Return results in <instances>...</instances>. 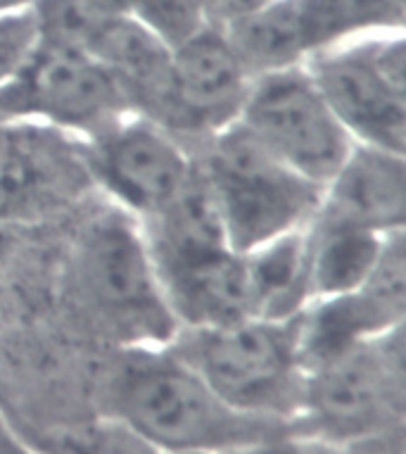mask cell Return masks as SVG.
<instances>
[{"mask_svg":"<svg viewBox=\"0 0 406 454\" xmlns=\"http://www.w3.org/2000/svg\"><path fill=\"white\" fill-rule=\"evenodd\" d=\"M105 410L160 452H238L295 428L247 417L164 348H121L105 379ZM297 433V431H295Z\"/></svg>","mask_w":406,"mask_h":454,"instance_id":"obj_1","label":"cell"},{"mask_svg":"<svg viewBox=\"0 0 406 454\" xmlns=\"http://www.w3.org/2000/svg\"><path fill=\"white\" fill-rule=\"evenodd\" d=\"M72 286L83 314L119 348H164L181 331L141 223L112 205L76 240Z\"/></svg>","mask_w":406,"mask_h":454,"instance_id":"obj_2","label":"cell"},{"mask_svg":"<svg viewBox=\"0 0 406 454\" xmlns=\"http://www.w3.org/2000/svg\"><path fill=\"white\" fill-rule=\"evenodd\" d=\"M167 348L233 410L295 428L307 379L297 319L181 328Z\"/></svg>","mask_w":406,"mask_h":454,"instance_id":"obj_3","label":"cell"},{"mask_svg":"<svg viewBox=\"0 0 406 454\" xmlns=\"http://www.w3.org/2000/svg\"><path fill=\"white\" fill-rule=\"evenodd\" d=\"M198 162L236 253L300 231L316 215L321 186L276 160L238 121L199 145Z\"/></svg>","mask_w":406,"mask_h":454,"instance_id":"obj_4","label":"cell"},{"mask_svg":"<svg viewBox=\"0 0 406 454\" xmlns=\"http://www.w3.org/2000/svg\"><path fill=\"white\" fill-rule=\"evenodd\" d=\"M404 328L307 369L295 431L328 445L404 426Z\"/></svg>","mask_w":406,"mask_h":454,"instance_id":"obj_5","label":"cell"},{"mask_svg":"<svg viewBox=\"0 0 406 454\" xmlns=\"http://www.w3.org/2000/svg\"><path fill=\"white\" fill-rule=\"evenodd\" d=\"M304 67L352 141L406 155L404 29L325 48Z\"/></svg>","mask_w":406,"mask_h":454,"instance_id":"obj_6","label":"cell"},{"mask_svg":"<svg viewBox=\"0 0 406 454\" xmlns=\"http://www.w3.org/2000/svg\"><path fill=\"white\" fill-rule=\"evenodd\" d=\"M117 79L89 52L38 41L36 51L0 86V117L90 138L131 114Z\"/></svg>","mask_w":406,"mask_h":454,"instance_id":"obj_7","label":"cell"},{"mask_svg":"<svg viewBox=\"0 0 406 454\" xmlns=\"http://www.w3.org/2000/svg\"><path fill=\"white\" fill-rule=\"evenodd\" d=\"M238 124L276 160L321 188L355 145L304 65L254 76Z\"/></svg>","mask_w":406,"mask_h":454,"instance_id":"obj_8","label":"cell"},{"mask_svg":"<svg viewBox=\"0 0 406 454\" xmlns=\"http://www.w3.org/2000/svg\"><path fill=\"white\" fill-rule=\"evenodd\" d=\"M93 188L143 223L160 215L198 169V155L160 121L131 112L83 141Z\"/></svg>","mask_w":406,"mask_h":454,"instance_id":"obj_9","label":"cell"},{"mask_svg":"<svg viewBox=\"0 0 406 454\" xmlns=\"http://www.w3.org/2000/svg\"><path fill=\"white\" fill-rule=\"evenodd\" d=\"M90 188L82 138L0 117V223L59 212Z\"/></svg>","mask_w":406,"mask_h":454,"instance_id":"obj_10","label":"cell"},{"mask_svg":"<svg viewBox=\"0 0 406 454\" xmlns=\"http://www.w3.org/2000/svg\"><path fill=\"white\" fill-rule=\"evenodd\" d=\"M222 27L205 24L171 51V79L160 124L183 143H202L236 124L252 86Z\"/></svg>","mask_w":406,"mask_h":454,"instance_id":"obj_11","label":"cell"},{"mask_svg":"<svg viewBox=\"0 0 406 454\" xmlns=\"http://www.w3.org/2000/svg\"><path fill=\"white\" fill-rule=\"evenodd\" d=\"M404 231L392 233L366 281L338 298L314 300L297 317L304 366L321 364L352 345L404 328Z\"/></svg>","mask_w":406,"mask_h":454,"instance_id":"obj_12","label":"cell"},{"mask_svg":"<svg viewBox=\"0 0 406 454\" xmlns=\"http://www.w3.org/2000/svg\"><path fill=\"white\" fill-rule=\"evenodd\" d=\"M316 215L380 236L404 231L406 155L355 143L321 188Z\"/></svg>","mask_w":406,"mask_h":454,"instance_id":"obj_13","label":"cell"},{"mask_svg":"<svg viewBox=\"0 0 406 454\" xmlns=\"http://www.w3.org/2000/svg\"><path fill=\"white\" fill-rule=\"evenodd\" d=\"M129 98L133 112L160 120L171 79V48L129 15H114L90 48Z\"/></svg>","mask_w":406,"mask_h":454,"instance_id":"obj_14","label":"cell"},{"mask_svg":"<svg viewBox=\"0 0 406 454\" xmlns=\"http://www.w3.org/2000/svg\"><path fill=\"white\" fill-rule=\"evenodd\" d=\"M307 229V226H304ZM304 229L243 254L247 309L254 319H297L311 302Z\"/></svg>","mask_w":406,"mask_h":454,"instance_id":"obj_15","label":"cell"},{"mask_svg":"<svg viewBox=\"0 0 406 454\" xmlns=\"http://www.w3.org/2000/svg\"><path fill=\"white\" fill-rule=\"evenodd\" d=\"M307 264L311 302L338 298L359 288L383 253L385 240L376 231L314 215L307 223Z\"/></svg>","mask_w":406,"mask_h":454,"instance_id":"obj_16","label":"cell"},{"mask_svg":"<svg viewBox=\"0 0 406 454\" xmlns=\"http://www.w3.org/2000/svg\"><path fill=\"white\" fill-rule=\"evenodd\" d=\"M304 51L311 55L355 38L404 29V0H285Z\"/></svg>","mask_w":406,"mask_h":454,"instance_id":"obj_17","label":"cell"},{"mask_svg":"<svg viewBox=\"0 0 406 454\" xmlns=\"http://www.w3.org/2000/svg\"><path fill=\"white\" fill-rule=\"evenodd\" d=\"M31 15L36 22L38 41L90 52L105 24L121 12L105 8L98 0H36L31 5Z\"/></svg>","mask_w":406,"mask_h":454,"instance_id":"obj_18","label":"cell"},{"mask_svg":"<svg viewBox=\"0 0 406 454\" xmlns=\"http://www.w3.org/2000/svg\"><path fill=\"white\" fill-rule=\"evenodd\" d=\"M38 450L41 454H164L107 411L48 433Z\"/></svg>","mask_w":406,"mask_h":454,"instance_id":"obj_19","label":"cell"},{"mask_svg":"<svg viewBox=\"0 0 406 454\" xmlns=\"http://www.w3.org/2000/svg\"><path fill=\"white\" fill-rule=\"evenodd\" d=\"M126 15L162 38L171 51L207 24L202 0H129Z\"/></svg>","mask_w":406,"mask_h":454,"instance_id":"obj_20","label":"cell"},{"mask_svg":"<svg viewBox=\"0 0 406 454\" xmlns=\"http://www.w3.org/2000/svg\"><path fill=\"white\" fill-rule=\"evenodd\" d=\"M328 454H406L404 426L347 440V442H338V445H328Z\"/></svg>","mask_w":406,"mask_h":454,"instance_id":"obj_21","label":"cell"},{"mask_svg":"<svg viewBox=\"0 0 406 454\" xmlns=\"http://www.w3.org/2000/svg\"><path fill=\"white\" fill-rule=\"evenodd\" d=\"M233 454H328V442L293 431L243 447Z\"/></svg>","mask_w":406,"mask_h":454,"instance_id":"obj_22","label":"cell"},{"mask_svg":"<svg viewBox=\"0 0 406 454\" xmlns=\"http://www.w3.org/2000/svg\"><path fill=\"white\" fill-rule=\"evenodd\" d=\"M36 0H0V15H12V12H24L31 10Z\"/></svg>","mask_w":406,"mask_h":454,"instance_id":"obj_23","label":"cell"},{"mask_svg":"<svg viewBox=\"0 0 406 454\" xmlns=\"http://www.w3.org/2000/svg\"><path fill=\"white\" fill-rule=\"evenodd\" d=\"M3 229H8V226H5V223H0V254H3L5 246H8V240H5V233H3Z\"/></svg>","mask_w":406,"mask_h":454,"instance_id":"obj_24","label":"cell"},{"mask_svg":"<svg viewBox=\"0 0 406 454\" xmlns=\"http://www.w3.org/2000/svg\"><path fill=\"white\" fill-rule=\"evenodd\" d=\"M174 454H229V452H205V450H198V452H174Z\"/></svg>","mask_w":406,"mask_h":454,"instance_id":"obj_25","label":"cell"},{"mask_svg":"<svg viewBox=\"0 0 406 454\" xmlns=\"http://www.w3.org/2000/svg\"><path fill=\"white\" fill-rule=\"evenodd\" d=\"M259 3H262V0H259Z\"/></svg>","mask_w":406,"mask_h":454,"instance_id":"obj_26","label":"cell"}]
</instances>
